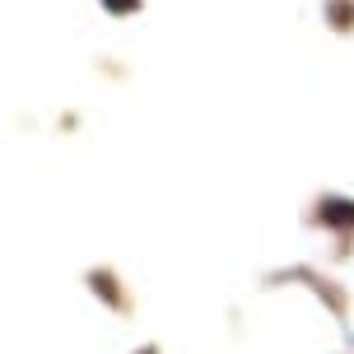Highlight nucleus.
Masks as SVG:
<instances>
[{
	"instance_id": "obj_1",
	"label": "nucleus",
	"mask_w": 354,
	"mask_h": 354,
	"mask_svg": "<svg viewBox=\"0 0 354 354\" xmlns=\"http://www.w3.org/2000/svg\"><path fill=\"white\" fill-rule=\"evenodd\" d=\"M322 224L354 229V201H322Z\"/></svg>"
},
{
	"instance_id": "obj_2",
	"label": "nucleus",
	"mask_w": 354,
	"mask_h": 354,
	"mask_svg": "<svg viewBox=\"0 0 354 354\" xmlns=\"http://www.w3.org/2000/svg\"><path fill=\"white\" fill-rule=\"evenodd\" d=\"M107 5H112V10H131L136 0H107Z\"/></svg>"
}]
</instances>
